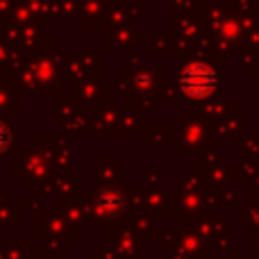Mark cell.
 Masks as SVG:
<instances>
[{
    "label": "cell",
    "instance_id": "obj_1",
    "mask_svg": "<svg viewBox=\"0 0 259 259\" xmlns=\"http://www.w3.org/2000/svg\"><path fill=\"white\" fill-rule=\"evenodd\" d=\"M189 77H193V82H189V91L191 94H209L211 89H214V73H211V68H191L189 71Z\"/></svg>",
    "mask_w": 259,
    "mask_h": 259
}]
</instances>
